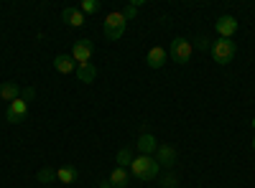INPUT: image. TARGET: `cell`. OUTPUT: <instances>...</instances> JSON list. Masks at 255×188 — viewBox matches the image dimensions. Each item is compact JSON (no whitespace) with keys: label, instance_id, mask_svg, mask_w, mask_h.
I'll return each mask as SVG.
<instances>
[{"label":"cell","instance_id":"obj_1","mask_svg":"<svg viewBox=\"0 0 255 188\" xmlns=\"http://www.w3.org/2000/svg\"><path fill=\"white\" fill-rule=\"evenodd\" d=\"M128 171H130V176L138 178V181H153L158 176V171H161V165H158V160L153 155H138L130 163V168H128Z\"/></svg>","mask_w":255,"mask_h":188},{"label":"cell","instance_id":"obj_2","mask_svg":"<svg viewBox=\"0 0 255 188\" xmlns=\"http://www.w3.org/2000/svg\"><path fill=\"white\" fill-rule=\"evenodd\" d=\"M209 54H212V61H215V64L225 66V64H230V61L235 59L238 46H235V41H232V38H217L215 44L209 46Z\"/></svg>","mask_w":255,"mask_h":188},{"label":"cell","instance_id":"obj_3","mask_svg":"<svg viewBox=\"0 0 255 188\" xmlns=\"http://www.w3.org/2000/svg\"><path fill=\"white\" fill-rule=\"evenodd\" d=\"M125 28H128V20H125V15L120 10L108 13V18H105V23H102V31H105V36H108L110 41L123 38L125 36Z\"/></svg>","mask_w":255,"mask_h":188},{"label":"cell","instance_id":"obj_4","mask_svg":"<svg viewBox=\"0 0 255 188\" xmlns=\"http://www.w3.org/2000/svg\"><path fill=\"white\" fill-rule=\"evenodd\" d=\"M191 54H194V44L184 36H176L171 41V46H168V56H171L176 64H186V61L191 59Z\"/></svg>","mask_w":255,"mask_h":188},{"label":"cell","instance_id":"obj_5","mask_svg":"<svg viewBox=\"0 0 255 188\" xmlns=\"http://www.w3.org/2000/svg\"><path fill=\"white\" fill-rule=\"evenodd\" d=\"M26 115H28V102H26L23 97L13 99V102L8 104V110H5V120H8L10 125L23 122V120H26Z\"/></svg>","mask_w":255,"mask_h":188},{"label":"cell","instance_id":"obj_6","mask_svg":"<svg viewBox=\"0 0 255 188\" xmlns=\"http://www.w3.org/2000/svg\"><path fill=\"white\" fill-rule=\"evenodd\" d=\"M95 54V46H92V41L87 38H82V41H74V46H72V59H74V64H84V61H90Z\"/></svg>","mask_w":255,"mask_h":188},{"label":"cell","instance_id":"obj_7","mask_svg":"<svg viewBox=\"0 0 255 188\" xmlns=\"http://www.w3.org/2000/svg\"><path fill=\"white\" fill-rule=\"evenodd\" d=\"M215 31L220 33V38H232L238 31V20L232 18V15H220L215 20Z\"/></svg>","mask_w":255,"mask_h":188},{"label":"cell","instance_id":"obj_8","mask_svg":"<svg viewBox=\"0 0 255 188\" xmlns=\"http://www.w3.org/2000/svg\"><path fill=\"white\" fill-rule=\"evenodd\" d=\"M145 61H148V69H161L166 61H168V51L163 46H151V49H148Z\"/></svg>","mask_w":255,"mask_h":188},{"label":"cell","instance_id":"obj_9","mask_svg":"<svg viewBox=\"0 0 255 188\" xmlns=\"http://www.w3.org/2000/svg\"><path fill=\"white\" fill-rule=\"evenodd\" d=\"M135 148L140 150V155H153V153L158 150V142H156V137H153L151 132H140Z\"/></svg>","mask_w":255,"mask_h":188},{"label":"cell","instance_id":"obj_10","mask_svg":"<svg viewBox=\"0 0 255 188\" xmlns=\"http://www.w3.org/2000/svg\"><path fill=\"white\" fill-rule=\"evenodd\" d=\"M61 18H64V23L72 26V28H82L84 20H87V15H84L79 8H64L61 10Z\"/></svg>","mask_w":255,"mask_h":188},{"label":"cell","instance_id":"obj_11","mask_svg":"<svg viewBox=\"0 0 255 188\" xmlns=\"http://www.w3.org/2000/svg\"><path fill=\"white\" fill-rule=\"evenodd\" d=\"M158 160V165H166V168H171V165L176 163V150L171 148V145H158V150L153 155Z\"/></svg>","mask_w":255,"mask_h":188},{"label":"cell","instance_id":"obj_12","mask_svg":"<svg viewBox=\"0 0 255 188\" xmlns=\"http://www.w3.org/2000/svg\"><path fill=\"white\" fill-rule=\"evenodd\" d=\"M77 79L82 81V84H92L95 76H97V69L92 66V61H84V64H77Z\"/></svg>","mask_w":255,"mask_h":188},{"label":"cell","instance_id":"obj_13","mask_svg":"<svg viewBox=\"0 0 255 188\" xmlns=\"http://www.w3.org/2000/svg\"><path fill=\"white\" fill-rule=\"evenodd\" d=\"M54 69L59 71V74H74L77 71V64H74V59L72 56H67V54H59L56 59H54Z\"/></svg>","mask_w":255,"mask_h":188},{"label":"cell","instance_id":"obj_14","mask_svg":"<svg viewBox=\"0 0 255 188\" xmlns=\"http://www.w3.org/2000/svg\"><path fill=\"white\" fill-rule=\"evenodd\" d=\"M128 178H130V171H128V168H120V165H115L108 181H110L113 188H128Z\"/></svg>","mask_w":255,"mask_h":188},{"label":"cell","instance_id":"obj_15","mask_svg":"<svg viewBox=\"0 0 255 188\" xmlns=\"http://www.w3.org/2000/svg\"><path fill=\"white\" fill-rule=\"evenodd\" d=\"M20 94H23V89H20L15 81H5V84H0V97H3L8 104H10L13 99H18Z\"/></svg>","mask_w":255,"mask_h":188},{"label":"cell","instance_id":"obj_16","mask_svg":"<svg viewBox=\"0 0 255 188\" xmlns=\"http://www.w3.org/2000/svg\"><path fill=\"white\" fill-rule=\"evenodd\" d=\"M77 178H79V171L74 165H64V168L56 171V181H61V183H74Z\"/></svg>","mask_w":255,"mask_h":188},{"label":"cell","instance_id":"obj_17","mask_svg":"<svg viewBox=\"0 0 255 188\" xmlns=\"http://www.w3.org/2000/svg\"><path fill=\"white\" fill-rule=\"evenodd\" d=\"M133 160H135V158H133V150H130V148H120L118 155H115V163L120 165V168H130Z\"/></svg>","mask_w":255,"mask_h":188},{"label":"cell","instance_id":"obj_18","mask_svg":"<svg viewBox=\"0 0 255 188\" xmlns=\"http://www.w3.org/2000/svg\"><path fill=\"white\" fill-rule=\"evenodd\" d=\"M102 5H100V0H82V5H79V10L84 13V15H92V13H97Z\"/></svg>","mask_w":255,"mask_h":188},{"label":"cell","instance_id":"obj_19","mask_svg":"<svg viewBox=\"0 0 255 188\" xmlns=\"http://www.w3.org/2000/svg\"><path fill=\"white\" fill-rule=\"evenodd\" d=\"M38 181H41V183L56 181V171H54V168H41V171H38Z\"/></svg>","mask_w":255,"mask_h":188},{"label":"cell","instance_id":"obj_20","mask_svg":"<svg viewBox=\"0 0 255 188\" xmlns=\"http://www.w3.org/2000/svg\"><path fill=\"white\" fill-rule=\"evenodd\" d=\"M120 13H123V15H125V20H133V18H135V15H138V8H135V5H133V3H130V5H128V8H125V10H120Z\"/></svg>","mask_w":255,"mask_h":188},{"label":"cell","instance_id":"obj_21","mask_svg":"<svg viewBox=\"0 0 255 188\" xmlns=\"http://www.w3.org/2000/svg\"><path fill=\"white\" fill-rule=\"evenodd\" d=\"M176 186H179V178H176V176H166L161 188H176Z\"/></svg>","mask_w":255,"mask_h":188},{"label":"cell","instance_id":"obj_22","mask_svg":"<svg viewBox=\"0 0 255 188\" xmlns=\"http://www.w3.org/2000/svg\"><path fill=\"white\" fill-rule=\"evenodd\" d=\"M33 97H36V89H33V87L23 89V99H26V102H28V99H33Z\"/></svg>","mask_w":255,"mask_h":188},{"label":"cell","instance_id":"obj_23","mask_svg":"<svg viewBox=\"0 0 255 188\" xmlns=\"http://www.w3.org/2000/svg\"><path fill=\"white\" fill-rule=\"evenodd\" d=\"M197 49H202V51H207L209 49V44H207V38H197V44H194Z\"/></svg>","mask_w":255,"mask_h":188},{"label":"cell","instance_id":"obj_24","mask_svg":"<svg viewBox=\"0 0 255 188\" xmlns=\"http://www.w3.org/2000/svg\"><path fill=\"white\" fill-rule=\"evenodd\" d=\"M97 188H113V186H110V181H100V186H97Z\"/></svg>","mask_w":255,"mask_h":188},{"label":"cell","instance_id":"obj_25","mask_svg":"<svg viewBox=\"0 0 255 188\" xmlns=\"http://www.w3.org/2000/svg\"><path fill=\"white\" fill-rule=\"evenodd\" d=\"M253 127H255V117H253Z\"/></svg>","mask_w":255,"mask_h":188},{"label":"cell","instance_id":"obj_26","mask_svg":"<svg viewBox=\"0 0 255 188\" xmlns=\"http://www.w3.org/2000/svg\"><path fill=\"white\" fill-rule=\"evenodd\" d=\"M253 148H255V140H253Z\"/></svg>","mask_w":255,"mask_h":188}]
</instances>
